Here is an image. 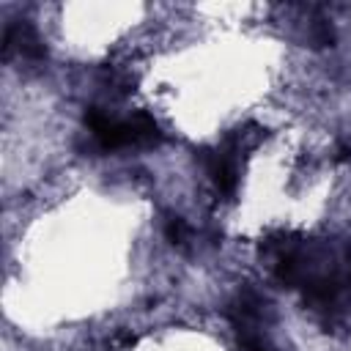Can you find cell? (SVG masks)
Masks as SVG:
<instances>
[{
	"mask_svg": "<svg viewBox=\"0 0 351 351\" xmlns=\"http://www.w3.org/2000/svg\"><path fill=\"white\" fill-rule=\"evenodd\" d=\"M14 52L25 55L27 60H41L47 55V47L33 25L19 22V25H8L3 30V58H11Z\"/></svg>",
	"mask_w": 351,
	"mask_h": 351,
	"instance_id": "cell-1",
	"label": "cell"
},
{
	"mask_svg": "<svg viewBox=\"0 0 351 351\" xmlns=\"http://www.w3.org/2000/svg\"><path fill=\"white\" fill-rule=\"evenodd\" d=\"M129 140L132 145H156L162 140V132H159V123L154 121V115L148 112H134L129 121Z\"/></svg>",
	"mask_w": 351,
	"mask_h": 351,
	"instance_id": "cell-3",
	"label": "cell"
},
{
	"mask_svg": "<svg viewBox=\"0 0 351 351\" xmlns=\"http://www.w3.org/2000/svg\"><path fill=\"white\" fill-rule=\"evenodd\" d=\"M236 151H206L203 154V162L208 167V176L214 181V186L219 189V195L225 197H233L236 195V186H239V170H236V159H233Z\"/></svg>",
	"mask_w": 351,
	"mask_h": 351,
	"instance_id": "cell-2",
	"label": "cell"
},
{
	"mask_svg": "<svg viewBox=\"0 0 351 351\" xmlns=\"http://www.w3.org/2000/svg\"><path fill=\"white\" fill-rule=\"evenodd\" d=\"M335 293H337V288H335L332 280H313L304 288V299L310 304H329L335 299Z\"/></svg>",
	"mask_w": 351,
	"mask_h": 351,
	"instance_id": "cell-4",
	"label": "cell"
},
{
	"mask_svg": "<svg viewBox=\"0 0 351 351\" xmlns=\"http://www.w3.org/2000/svg\"><path fill=\"white\" fill-rule=\"evenodd\" d=\"M241 351H269L258 337H252V335H244L241 337Z\"/></svg>",
	"mask_w": 351,
	"mask_h": 351,
	"instance_id": "cell-9",
	"label": "cell"
},
{
	"mask_svg": "<svg viewBox=\"0 0 351 351\" xmlns=\"http://www.w3.org/2000/svg\"><path fill=\"white\" fill-rule=\"evenodd\" d=\"M277 280L285 285H296L302 280V269H299V261L293 252H285L277 258Z\"/></svg>",
	"mask_w": 351,
	"mask_h": 351,
	"instance_id": "cell-5",
	"label": "cell"
},
{
	"mask_svg": "<svg viewBox=\"0 0 351 351\" xmlns=\"http://www.w3.org/2000/svg\"><path fill=\"white\" fill-rule=\"evenodd\" d=\"M165 239L173 244V247H184L186 239H189V228L181 217H167L165 219Z\"/></svg>",
	"mask_w": 351,
	"mask_h": 351,
	"instance_id": "cell-6",
	"label": "cell"
},
{
	"mask_svg": "<svg viewBox=\"0 0 351 351\" xmlns=\"http://www.w3.org/2000/svg\"><path fill=\"white\" fill-rule=\"evenodd\" d=\"M134 343H137V335H134L132 329H121V332H115V335L110 337L107 348H112V351H129Z\"/></svg>",
	"mask_w": 351,
	"mask_h": 351,
	"instance_id": "cell-7",
	"label": "cell"
},
{
	"mask_svg": "<svg viewBox=\"0 0 351 351\" xmlns=\"http://www.w3.org/2000/svg\"><path fill=\"white\" fill-rule=\"evenodd\" d=\"M313 41L318 44V47H326V44H332L335 41V33H332V27L329 25H315V30H313Z\"/></svg>",
	"mask_w": 351,
	"mask_h": 351,
	"instance_id": "cell-8",
	"label": "cell"
}]
</instances>
